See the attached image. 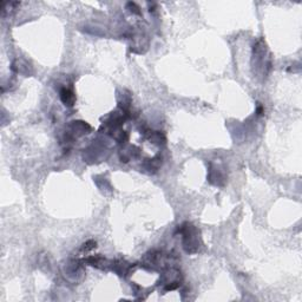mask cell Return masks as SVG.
<instances>
[{"label":"cell","instance_id":"6da1fadb","mask_svg":"<svg viewBox=\"0 0 302 302\" xmlns=\"http://www.w3.org/2000/svg\"><path fill=\"white\" fill-rule=\"evenodd\" d=\"M183 236V247L188 253H196L199 249V233L196 228L190 223H183L179 228Z\"/></svg>","mask_w":302,"mask_h":302},{"label":"cell","instance_id":"7a4b0ae2","mask_svg":"<svg viewBox=\"0 0 302 302\" xmlns=\"http://www.w3.org/2000/svg\"><path fill=\"white\" fill-rule=\"evenodd\" d=\"M60 99H62V102L65 104L66 106H73V104L76 102V96L71 90L64 88L62 89V91H60Z\"/></svg>","mask_w":302,"mask_h":302}]
</instances>
